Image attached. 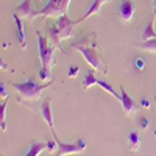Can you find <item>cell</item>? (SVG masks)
I'll return each mask as SVG.
<instances>
[{"instance_id":"6da1fadb","label":"cell","mask_w":156,"mask_h":156,"mask_svg":"<svg viewBox=\"0 0 156 156\" xmlns=\"http://www.w3.org/2000/svg\"><path fill=\"white\" fill-rule=\"evenodd\" d=\"M50 83L51 81L41 84V83H36L34 80H28V81H23V83H12V87L16 89V92L20 95L22 100L33 101V100L41 97V94L47 87H50Z\"/></svg>"},{"instance_id":"7a4b0ae2","label":"cell","mask_w":156,"mask_h":156,"mask_svg":"<svg viewBox=\"0 0 156 156\" xmlns=\"http://www.w3.org/2000/svg\"><path fill=\"white\" fill-rule=\"evenodd\" d=\"M73 48H76L78 51H81V55L84 56L86 62L90 64V67H92V69L106 73V66L103 64V59L98 55V51L95 48V44H92V45H90V44H75Z\"/></svg>"},{"instance_id":"3957f363","label":"cell","mask_w":156,"mask_h":156,"mask_svg":"<svg viewBox=\"0 0 156 156\" xmlns=\"http://www.w3.org/2000/svg\"><path fill=\"white\" fill-rule=\"evenodd\" d=\"M36 34H37V45H39V55H41L42 67L50 72L51 69H53V66H55V48L56 47L51 45L39 31Z\"/></svg>"},{"instance_id":"277c9868","label":"cell","mask_w":156,"mask_h":156,"mask_svg":"<svg viewBox=\"0 0 156 156\" xmlns=\"http://www.w3.org/2000/svg\"><path fill=\"white\" fill-rule=\"evenodd\" d=\"M70 5V0H48V3L37 11L42 17H59L62 14H67V9Z\"/></svg>"},{"instance_id":"5b68a950","label":"cell","mask_w":156,"mask_h":156,"mask_svg":"<svg viewBox=\"0 0 156 156\" xmlns=\"http://www.w3.org/2000/svg\"><path fill=\"white\" fill-rule=\"evenodd\" d=\"M76 25H78V22H76V20H70V17H69L67 14L59 16L58 20H56V28H58V31H59L61 39L70 37V36H72V31H73V28L76 27Z\"/></svg>"},{"instance_id":"8992f818","label":"cell","mask_w":156,"mask_h":156,"mask_svg":"<svg viewBox=\"0 0 156 156\" xmlns=\"http://www.w3.org/2000/svg\"><path fill=\"white\" fill-rule=\"evenodd\" d=\"M86 147H87V144L83 139L73 142V144H62V142H58V154L56 156H67V154L81 153V151L86 150Z\"/></svg>"},{"instance_id":"52a82bcc","label":"cell","mask_w":156,"mask_h":156,"mask_svg":"<svg viewBox=\"0 0 156 156\" xmlns=\"http://www.w3.org/2000/svg\"><path fill=\"white\" fill-rule=\"evenodd\" d=\"M14 14H17L22 19H27L28 22H31L36 16H39L37 11L33 6V0H23L19 6L14 8Z\"/></svg>"},{"instance_id":"ba28073f","label":"cell","mask_w":156,"mask_h":156,"mask_svg":"<svg viewBox=\"0 0 156 156\" xmlns=\"http://www.w3.org/2000/svg\"><path fill=\"white\" fill-rule=\"evenodd\" d=\"M134 11H136V6L131 0H122L120 5H119V17L122 22L125 23H129L134 16Z\"/></svg>"},{"instance_id":"9c48e42d","label":"cell","mask_w":156,"mask_h":156,"mask_svg":"<svg viewBox=\"0 0 156 156\" xmlns=\"http://www.w3.org/2000/svg\"><path fill=\"white\" fill-rule=\"evenodd\" d=\"M41 112H42L44 120L48 123L51 133H53V139H56V140L59 142V139H58V136H56V131H55V122H53V112H51V100H50V98H47V100L42 103Z\"/></svg>"},{"instance_id":"30bf717a","label":"cell","mask_w":156,"mask_h":156,"mask_svg":"<svg viewBox=\"0 0 156 156\" xmlns=\"http://www.w3.org/2000/svg\"><path fill=\"white\" fill-rule=\"evenodd\" d=\"M120 101H122V105H123V109H125V114L126 115H133L136 112V109L139 108L137 103L126 94V90L123 87H120Z\"/></svg>"},{"instance_id":"8fae6325","label":"cell","mask_w":156,"mask_h":156,"mask_svg":"<svg viewBox=\"0 0 156 156\" xmlns=\"http://www.w3.org/2000/svg\"><path fill=\"white\" fill-rule=\"evenodd\" d=\"M108 2H111V0H94L92 2V5L89 6V9L83 14V17H80L76 22L78 23H81V22H84L87 17H90V16H94V14H98L100 12V9H101V6L105 5V3H108Z\"/></svg>"},{"instance_id":"7c38bea8","label":"cell","mask_w":156,"mask_h":156,"mask_svg":"<svg viewBox=\"0 0 156 156\" xmlns=\"http://www.w3.org/2000/svg\"><path fill=\"white\" fill-rule=\"evenodd\" d=\"M14 22H16V28H17V36H19V42L22 45V48H27V34H25V25L22 17H19L17 14H14Z\"/></svg>"},{"instance_id":"4fadbf2b","label":"cell","mask_w":156,"mask_h":156,"mask_svg":"<svg viewBox=\"0 0 156 156\" xmlns=\"http://www.w3.org/2000/svg\"><path fill=\"white\" fill-rule=\"evenodd\" d=\"M47 31H48V41H50V44L55 45V47H59V42L62 41V39L59 36V31L56 28V25H50V27L47 28Z\"/></svg>"},{"instance_id":"5bb4252c","label":"cell","mask_w":156,"mask_h":156,"mask_svg":"<svg viewBox=\"0 0 156 156\" xmlns=\"http://www.w3.org/2000/svg\"><path fill=\"white\" fill-rule=\"evenodd\" d=\"M140 147V134L137 131H131L128 134V148L131 151H137Z\"/></svg>"},{"instance_id":"9a60e30c","label":"cell","mask_w":156,"mask_h":156,"mask_svg":"<svg viewBox=\"0 0 156 156\" xmlns=\"http://www.w3.org/2000/svg\"><path fill=\"white\" fill-rule=\"evenodd\" d=\"M42 150H47V142H33L25 156H37Z\"/></svg>"},{"instance_id":"2e32d148","label":"cell","mask_w":156,"mask_h":156,"mask_svg":"<svg viewBox=\"0 0 156 156\" xmlns=\"http://www.w3.org/2000/svg\"><path fill=\"white\" fill-rule=\"evenodd\" d=\"M153 22H154V16L147 23V27L144 28V31H142V41H151V39L156 37V33H154V28H153Z\"/></svg>"},{"instance_id":"e0dca14e","label":"cell","mask_w":156,"mask_h":156,"mask_svg":"<svg viewBox=\"0 0 156 156\" xmlns=\"http://www.w3.org/2000/svg\"><path fill=\"white\" fill-rule=\"evenodd\" d=\"M97 78H95V72L94 70H89L86 75H84V80H83V89H89L92 87L94 84H97Z\"/></svg>"},{"instance_id":"ac0fdd59","label":"cell","mask_w":156,"mask_h":156,"mask_svg":"<svg viewBox=\"0 0 156 156\" xmlns=\"http://www.w3.org/2000/svg\"><path fill=\"white\" fill-rule=\"evenodd\" d=\"M139 48L142 50H147V51H151V53H156V37L151 39V41H140L137 44Z\"/></svg>"},{"instance_id":"d6986e66","label":"cell","mask_w":156,"mask_h":156,"mask_svg":"<svg viewBox=\"0 0 156 156\" xmlns=\"http://www.w3.org/2000/svg\"><path fill=\"white\" fill-rule=\"evenodd\" d=\"M6 106H8V98H5V101L0 106V126L3 131H6Z\"/></svg>"},{"instance_id":"ffe728a7","label":"cell","mask_w":156,"mask_h":156,"mask_svg":"<svg viewBox=\"0 0 156 156\" xmlns=\"http://www.w3.org/2000/svg\"><path fill=\"white\" fill-rule=\"evenodd\" d=\"M97 84H98V86H100L101 89H105L106 92H109L111 95H114L115 98H119V100H120V95L115 92V89H114V87H112V86H111V84H109L108 81H105V80H98V81H97Z\"/></svg>"},{"instance_id":"44dd1931","label":"cell","mask_w":156,"mask_h":156,"mask_svg":"<svg viewBox=\"0 0 156 156\" xmlns=\"http://www.w3.org/2000/svg\"><path fill=\"white\" fill-rule=\"evenodd\" d=\"M148 123H150V120H148L147 115H140L139 119H137V125H139L140 129H147L148 128Z\"/></svg>"},{"instance_id":"7402d4cb","label":"cell","mask_w":156,"mask_h":156,"mask_svg":"<svg viewBox=\"0 0 156 156\" xmlns=\"http://www.w3.org/2000/svg\"><path fill=\"white\" fill-rule=\"evenodd\" d=\"M58 147V140L56 139H53V140H50V142H47V151H50V153H53V150Z\"/></svg>"},{"instance_id":"603a6c76","label":"cell","mask_w":156,"mask_h":156,"mask_svg":"<svg viewBox=\"0 0 156 156\" xmlns=\"http://www.w3.org/2000/svg\"><path fill=\"white\" fill-rule=\"evenodd\" d=\"M78 70H80V69H78V66H70L69 67V76L70 78H75L78 75Z\"/></svg>"},{"instance_id":"cb8c5ba5","label":"cell","mask_w":156,"mask_h":156,"mask_svg":"<svg viewBox=\"0 0 156 156\" xmlns=\"http://www.w3.org/2000/svg\"><path fill=\"white\" fill-rule=\"evenodd\" d=\"M0 95H2V98H8V90H6V84L5 83L0 84Z\"/></svg>"},{"instance_id":"d4e9b609","label":"cell","mask_w":156,"mask_h":156,"mask_svg":"<svg viewBox=\"0 0 156 156\" xmlns=\"http://www.w3.org/2000/svg\"><path fill=\"white\" fill-rule=\"evenodd\" d=\"M144 66H145V62H144V58H136V69L142 70V69H144Z\"/></svg>"},{"instance_id":"484cf974","label":"cell","mask_w":156,"mask_h":156,"mask_svg":"<svg viewBox=\"0 0 156 156\" xmlns=\"http://www.w3.org/2000/svg\"><path fill=\"white\" fill-rule=\"evenodd\" d=\"M140 108H144V109H148L150 108V100L147 97H144V98L140 100Z\"/></svg>"},{"instance_id":"4316f807","label":"cell","mask_w":156,"mask_h":156,"mask_svg":"<svg viewBox=\"0 0 156 156\" xmlns=\"http://www.w3.org/2000/svg\"><path fill=\"white\" fill-rule=\"evenodd\" d=\"M154 16H156V0H154Z\"/></svg>"},{"instance_id":"83f0119b","label":"cell","mask_w":156,"mask_h":156,"mask_svg":"<svg viewBox=\"0 0 156 156\" xmlns=\"http://www.w3.org/2000/svg\"><path fill=\"white\" fill-rule=\"evenodd\" d=\"M154 136H156V129H154Z\"/></svg>"}]
</instances>
